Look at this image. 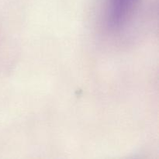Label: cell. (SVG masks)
<instances>
[{"mask_svg":"<svg viewBox=\"0 0 159 159\" xmlns=\"http://www.w3.org/2000/svg\"><path fill=\"white\" fill-rule=\"evenodd\" d=\"M141 0H105L104 23L111 32H120L130 23Z\"/></svg>","mask_w":159,"mask_h":159,"instance_id":"6da1fadb","label":"cell"}]
</instances>
